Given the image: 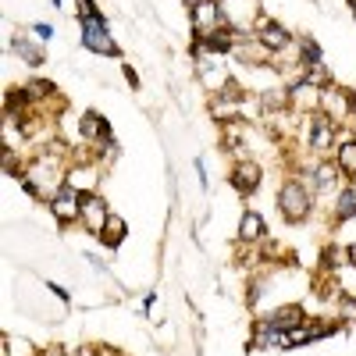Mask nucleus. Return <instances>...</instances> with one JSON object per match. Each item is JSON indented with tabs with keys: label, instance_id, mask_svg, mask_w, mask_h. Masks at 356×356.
Masks as SVG:
<instances>
[{
	"label": "nucleus",
	"instance_id": "obj_1",
	"mask_svg": "<svg viewBox=\"0 0 356 356\" xmlns=\"http://www.w3.org/2000/svg\"><path fill=\"white\" fill-rule=\"evenodd\" d=\"M18 178H22V186L33 193L36 200H54L57 193L68 186L65 178H61V168L50 161V154H40L25 171H18Z\"/></svg>",
	"mask_w": 356,
	"mask_h": 356
},
{
	"label": "nucleus",
	"instance_id": "obj_2",
	"mask_svg": "<svg viewBox=\"0 0 356 356\" xmlns=\"http://www.w3.org/2000/svg\"><path fill=\"white\" fill-rule=\"evenodd\" d=\"M278 207H282L285 221H307L310 207H314V189L307 182H300V178H289L278 189Z\"/></svg>",
	"mask_w": 356,
	"mask_h": 356
},
{
	"label": "nucleus",
	"instance_id": "obj_3",
	"mask_svg": "<svg viewBox=\"0 0 356 356\" xmlns=\"http://www.w3.org/2000/svg\"><path fill=\"white\" fill-rule=\"evenodd\" d=\"M321 114H328L335 125H342V122H349V118L356 114V97L349 93L346 86H324L321 89Z\"/></svg>",
	"mask_w": 356,
	"mask_h": 356
},
{
	"label": "nucleus",
	"instance_id": "obj_4",
	"mask_svg": "<svg viewBox=\"0 0 356 356\" xmlns=\"http://www.w3.org/2000/svg\"><path fill=\"white\" fill-rule=\"evenodd\" d=\"M225 25H228V15H225V8L218 4V0H196L193 4V33H196V40H207V36L221 33Z\"/></svg>",
	"mask_w": 356,
	"mask_h": 356
},
{
	"label": "nucleus",
	"instance_id": "obj_5",
	"mask_svg": "<svg viewBox=\"0 0 356 356\" xmlns=\"http://www.w3.org/2000/svg\"><path fill=\"white\" fill-rule=\"evenodd\" d=\"M82 47L93 50V54H118V47H114V40H111V33H107L104 15L82 18Z\"/></svg>",
	"mask_w": 356,
	"mask_h": 356
},
{
	"label": "nucleus",
	"instance_id": "obj_6",
	"mask_svg": "<svg viewBox=\"0 0 356 356\" xmlns=\"http://www.w3.org/2000/svg\"><path fill=\"white\" fill-rule=\"evenodd\" d=\"M50 211H54V218L61 221V225L79 221V218H82V193H79V189H72V186H65L61 193H57V196L50 200Z\"/></svg>",
	"mask_w": 356,
	"mask_h": 356
},
{
	"label": "nucleus",
	"instance_id": "obj_7",
	"mask_svg": "<svg viewBox=\"0 0 356 356\" xmlns=\"http://www.w3.org/2000/svg\"><path fill=\"white\" fill-rule=\"evenodd\" d=\"M307 129H310V150L314 154H328L332 150V143H335V122L328 114H314L310 122H307Z\"/></svg>",
	"mask_w": 356,
	"mask_h": 356
},
{
	"label": "nucleus",
	"instance_id": "obj_8",
	"mask_svg": "<svg viewBox=\"0 0 356 356\" xmlns=\"http://www.w3.org/2000/svg\"><path fill=\"white\" fill-rule=\"evenodd\" d=\"M107 218H111L107 203H104L97 193H82V225L93 232V235H100L104 225H107Z\"/></svg>",
	"mask_w": 356,
	"mask_h": 356
},
{
	"label": "nucleus",
	"instance_id": "obj_9",
	"mask_svg": "<svg viewBox=\"0 0 356 356\" xmlns=\"http://www.w3.org/2000/svg\"><path fill=\"white\" fill-rule=\"evenodd\" d=\"M257 40H260V47H264V50H271V54H278V50H285V47L292 43V36L285 33V29H282L278 22H271V18H264V22H260Z\"/></svg>",
	"mask_w": 356,
	"mask_h": 356
},
{
	"label": "nucleus",
	"instance_id": "obj_10",
	"mask_svg": "<svg viewBox=\"0 0 356 356\" xmlns=\"http://www.w3.org/2000/svg\"><path fill=\"white\" fill-rule=\"evenodd\" d=\"M232 186L239 193H257L260 189V164L253 161H239L232 168Z\"/></svg>",
	"mask_w": 356,
	"mask_h": 356
},
{
	"label": "nucleus",
	"instance_id": "obj_11",
	"mask_svg": "<svg viewBox=\"0 0 356 356\" xmlns=\"http://www.w3.org/2000/svg\"><path fill=\"white\" fill-rule=\"evenodd\" d=\"M267 321H271L275 328H282V332H292V328H300V324H307V314H303L300 303H289V307H278Z\"/></svg>",
	"mask_w": 356,
	"mask_h": 356
},
{
	"label": "nucleus",
	"instance_id": "obj_12",
	"mask_svg": "<svg viewBox=\"0 0 356 356\" xmlns=\"http://www.w3.org/2000/svg\"><path fill=\"white\" fill-rule=\"evenodd\" d=\"M79 136H82V139H107V136H111V125L104 122L97 111H86L82 122H79Z\"/></svg>",
	"mask_w": 356,
	"mask_h": 356
},
{
	"label": "nucleus",
	"instance_id": "obj_13",
	"mask_svg": "<svg viewBox=\"0 0 356 356\" xmlns=\"http://www.w3.org/2000/svg\"><path fill=\"white\" fill-rule=\"evenodd\" d=\"M239 239L250 243V246L264 239V218H260L257 211H246V214H243V221H239Z\"/></svg>",
	"mask_w": 356,
	"mask_h": 356
},
{
	"label": "nucleus",
	"instance_id": "obj_14",
	"mask_svg": "<svg viewBox=\"0 0 356 356\" xmlns=\"http://www.w3.org/2000/svg\"><path fill=\"white\" fill-rule=\"evenodd\" d=\"M335 168L346 178H356V139H346L339 150H335Z\"/></svg>",
	"mask_w": 356,
	"mask_h": 356
},
{
	"label": "nucleus",
	"instance_id": "obj_15",
	"mask_svg": "<svg viewBox=\"0 0 356 356\" xmlns=\"http://www.w3.org/2000/svg\"><path fill=\"white\" fill-rule=\"evenodd\" d=\"M353 214H356V182L346 186L339 193V200H335V221H349Z\"/></svg>",
	"mask_w": 356,
	"mask_h": 356
},
{
	"label": "nucleus",
	"instance_id": "obj_16",
	"mask_svg": "<svg viewBox=\"0 0 356 356\" xmlns=\"http://www.w3.org/2000/svg\"><path fill=\"white\" fill-rule=\"evenodd\" d=\"M125 235H129V225H125L122 218H118V214H111V218H107V225H104V232H100V239H104L107 246H118V243L125 239Z\"/></svg>",
	"mask_w": 356,
	"mask_h": 356
},
{
	"label": "nucleus",
	"instance_id": "obj_17",
	"mask_svg": "<svg viewBox=\"0 0 356 356\" xmlns=\"http://www.w3.org/2000/svg\"><path fill=\"white\" fill-rule=\"evenodd\" d=\"M260 107L267 114H271V111H285L289 107V93H285V89H264V93H260Z\"/></svg>",
	"mask_w": 356,
	"mask_h": 356
},
{
	"label": "nucleus",
	"instance_id": "obj_18",
	"mask_svg": "<svg viewBox=\"0 0 356 356\" xmlns=\"http://www.w3.org/2000/svg\"><path fill=\"white\" fill-rule=\"evenodd\" d=\"M15 50H18V54L25 57V61H33V65H43V54H40V50H36L33 43H29L25 36H22V40H15Z\"/></svg>",
	"mask_w": 356,
	"mask_h": 356
},
{
	"label": "nucleus",
	"instance_id": "obj_19",
	"mask_svg": "<svg viewBox=\"0 0 356 356\" xmlns=\"http://www.w3.org/2000/svg\"><path fill=\"white\" fill-rule=\"evenodd\" d=\"M25 93H29V97H36V100H43V97H54L57 89H54V82H29V86H25Z\"/></svg>",
	"mask_w": 356,
	"mask_h": 356
},
{
	"label": "nucleus",
	"instance_id": "obj_20",
	"mask_svg": "<svg viewBox=\"0 0 356 356\" xmlns=\"http://www.w3.org/2000/svg\"><path fill=\"white\" fill-rule=\"evenodd\" d=\"M57 8H61L65 15H72V11H79V0H57Z\"/></svg>",
	"mask_w": 356,
	"mask_h": 356
},
{
	"label": "nucleus",
	"instance_id": "obj_21",
	"mask_svg": "<svg viewBox=\"0 0 356 356\" xmlns=\"http://www.w3.org/2000/svg\"><path fill=\"white\" fill-rule=\"evenodd\" d=\"M33 33H36L40 40H50V36H54V29H50V25H33Z\"/></svg>",
	"mask_w": 356,
	"mask_h": 356
},
{
	"label": "nucleus",
	"instance_id": "obj_22",
	"mask_svg": "<svg viewBox=\"0 0 356 356\" xmlns=\"http://www.w3.org/2000/svg\"><path fill=\"white\" fill-rule=\"evenodd\" d=\"M346 257H349V264H353V267H356V243H353V246H349V250H346Z\"/></svg>",
	"mask_w": 356,
	"mask_h": 356
},
{
	"label": "nucleus",
	"instance_id": "obj_23",
	"mask_svg": "<svg viewBox=\"0 0 356 356\" xmlns=\"http://www.w3.org/2000/svg\"><path fill=\"white\" fill-rule=\"evenodd\" d=\"M193 4H196V0H189V8H193Z\"/></svg>",
	"mask_w": 356,
	"mask_h": 356
},
{
	"label": "nucleus",
	"instance_id": "obj_24",
	"mask_svg": "<svg viewBox=\"0 0 356 356\" xmlns=\"http://www.w3.org/2000/svg\"><path fill=\"white\" fill-rule=\"evenodd\" d=\"M353 15H356V8H353Z\"/></svg>",
	"mask_w": 356,
	"mask_h": 356
}]
</instances>
